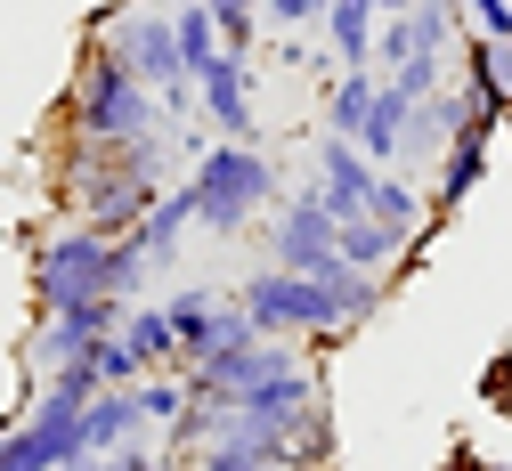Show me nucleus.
I'll list each match as a JSON object with an SVG mask.
<instances>
[{
	"label": "nucleus",
	"mask_w": 512,
	"mask_h": 471,
	"mask_svg": "<svg viewBox=\"0 0 512 471\" xmlns=\"http://www.w3.org/2000/svg\"><path fill=\"white\" fill-rule=\"evenodd\" d=\"M57 471H114V455H74V463H57Z\"/></svg>",
	"instance_id": "nucleus-30"
},
{
	"label": "nucleus",
	"mask_w": 512,
	"mask_h": 471,
	"mask_svg": "<svg viewBox=\"0 0 512 471\" xmlns=\"http://www.w3.org/2000/svg\"><path fill=\"white\" fill-rule=\"evenodd\" d=\"M464 114H472V98H464V82H447V90H431L415 114H407V155H399V171L415 179V171H439V155L456 147V130H464Z\"/></svg>",
	"instance_id": "nucleus-11"
},
{
	"label": "nucleus",
	"mask_w": 512,
	"mask_h": 471,
	"mask_svg": "<svg viewBox=\"0 0 512 471\" xmlns=\"http://www.w3.org/2000/svg\"><path fill=\"white\" fill-rule=\"evenodd\" d=\"M374 0H334V9H326V25H317V33H326V57L342 65V74H350V65H374Z\"/></svg>",
	"instance_id": "nucleus-16"
},
{
	"label": "nucleus",
	"mask_w": 512,
	"mask_h": 471,
	"mask_svg": "<svg viewBox=\"0 0 512 471\" xmlns=\"http://www.w3.org/2000/svg\"><path fill=\"white\" fill-rule=\"evenodd\" d=\"M464 17L480 41H512V0H464Z\"/></svg>",
	"instance_id": "nucleus-27"
},
{
	"label": "nucleus",
	"mask_w": 512,
	"mask_h": 471,
	"mask_svg": "<svg viewBox=\"0 0 512 471\" xmlns=\"http://www.w3.org/2000/svg\"><path fill=\"white\" fill-rule=\"evenodd\" d=\"M326 9H334V0H269V25H277V33H317Z\"/></svg>",
	"instance_id": "nucleus-26"
},
{
	"label": "nucleus",
	"mask_w": 512,
	"mask_h": 471,
	"mask_svg": "<svg viewBox=\"0 0 512 471\" xmlns=\"http://www.w3.org/2000/svg\"><path fill=\"white\" fill-rule=\"evenodd\" d=\"M334 252H342V260H358V268H374V277L407 268V244L382 228L374 212H342V220H334Z\"/></svg>",
	"instance_id": "nucleus-15"
},
{
	"label": "nucleus",
	"mask_w": 512,
	"mask_h": 471,
	"mask_svg": "<svg viewBox=\"0 0 512 471\" xmlns=\"http://www.w3.org/2000/svg\"><path fill=\"white\" fill-rule=\"evenodd\" d=\"M187 228H196V195H187V179H171V187L155 195V212L139 220V244H147V260H171V252L187 244Z\"/></svg>",
	"instance_id": "nucleus-18"
},
{
	"label": "nucleus",
	"mask_w": 512,
	"mask_h": 471,
	"mask_svg": "<svg viewBox=\"0 0 512 471\" xmlns=\"http://www.w3.org/2000/svg\"><path fill=\"white\" fill-rule=\"evenodd\" d=\"M374 65H350V74H334L326 82V139H358L366 130V114H374Z\"/></svg>",
	"instance_id": "nucleus-19"
},
{
	"label": "nucleus",
	"mask_w": 512,
	"mask_h": 471,
	"mask_svg": "<svg viewBox=\"0 0 512 471\" xmlns=\"http://www.w3.org/2000/svg\"><path fill=\"white\" fill-rule=\"evenodd\" d=\"M57 114H66L74 139H155V130H163V98H155L106 41L82 49L74 90H66V106H57Z\"/></svg>",
	"instance_id": "nucleus-3"
},
{
	"label": "nucleus",
	"mask_w": 512,
	"mask_h": 471,
	"mask_svg": "<svg viewBox=\"0 0 512 471\" xmlns=\"http://www.w3.org/2000/svg\"><path fill=\"white\" fill-rule=\"evenodd\" d=\"M480 398H488V407H512V350H496L480 366Z\"/></svg>",
	"instance_id": "nucleus-28"
},
{
	"label": "nucleus",
	"mask_w": 512,
	"mask_h": 471,
	"mask_svg": "<svg viewBox=\"0 0 512 471\" xmlns=\"http://www.w3.org/2000/svg\"><path fill=\"white\" fill-rule=\"evenodd\" d=\"M277 155H261V139H204V155H187V195H196V228L204 236H244L277 204Z\"/></svg>",
	"instance_id": "nucleus-2"
},
{
	"label": "nucleus",
	"mask_w": 512,
	"mask_h": 471,
	"mask_svg": "<svg viewBox=\"0 0 512 471\" xmlns=\"http://www.w3.org/2000/svg\"><path fill=\"white\" fill-rule=\"evenodd\" d=\"M252 57H212L204 74H196V114L212 122V139H261V106H252Z\"/></svg>",
	"instance_id": "nucleus-9"
},
{
	"label": "nucleus",
	"mask_w": 512,
	"mask_h": 471,
	"mask_svg": "<svg viewBox=\"0 0 512 471\" xmlns=\"http://www.w3.org/2000/svg\"><path fill=\"white\" fill-rule=\"evenodd\" d=\"M285 463H293V471H334V415H326V407H309V415L285 431Z\"/></svg>",
	"instance_id": "nucleus-22"
},
{
	"label": "nucleus",
	"mask_w": 512,
	"mask_h": 471,
	"mask_svg": "<svg viewBox=\"0 0 512 471\" xmlns=\"http://www.w3.org/2000/svg\"><path fill=\"white\" fill-rule=\"evenodd\" d=\"M407 114H415V98H399L391 82H374V114H366V130H358V147H366L374 171H399V155H407Z\"/></svg>",
	"instance_id": "nucleus-14"
},
{
	"label": "nucleus",
	"mask_w": 512,
	"mask_h": 471,
	"mask_svg": "<svg viewBox=\"0 0 512 471\" xmlns=\"http://www.w3.org/2000/svg\"><path fill=\"white\" fill-rule=\"evenodd\" d=\"M415 9V0H374V17H407Z\"/></svg>",
	"instance_id": "nucleus-31"
},
{
	"label": "nucleus",
	"mask_w": 512,
	"mask_h": 471,
	"mask_svg": "<svg viewBox=\"0 0 512 471\" xmlns=\"http://www.w3.org/2000/svg\"><path fill=\"white\" fill-rule=\"evenodd\" d=\"M90 366H98L106 390H131V382H139V358H131V342H122V333H106V342L90 350Z\"/></svg>",
	"instance_id": "nucleus-25"
},
{
	"label": "nucleus",
	"mask_w": 512,
	"mask_h": 471,
	"mask_svg": "<svg viewBox=\"0 0 512 471\" xmlns=\"http://www.w3.org/2000/svg\"><path fill=\"white\" fill-rule=\"evenodd\" d=\"M236 301L252 309V325L277 333V342H326V333H350V301L334 285H317V277H293V268H252V277L236 285Z\"/></svg>",
	"instance_id": "nucleus-5"
},
{
	"label": "nucleus",
	"mask_w": 512,
	"mask_h": 471,
	"mask_svg": "<svg viewBox=\"0 0 512 471\" xmlns=\"http://www.w3.org/2000/svg\"><path fill=\"white\" fill-rule=\"evenodd\" d=\"M122 342H131L139 374H163V366H179V333H171L163 301H131V317H122Z\"/></svg>",
	"instance_id": "nucleus-17"
},
{
	"label": "nucleus",
	"mask_w": 512,
	"mask_h": 471,
	"mask_svg": "<svg viewBox=\"0 0 512 471\" xmlns=\"http://www.w3.org/2000/svg\"><path fill=\"white\" fill-rule=\"evenodd\" d=\"M374 179H382V171L366 163L358 139H317V155H309V187H317V204H326L334 220H342V212H366Z\"/></svg>",
	"instance_id": "nucleus-10"
},
{
	"label": "nucleus",
	"mask_w": 512,
	"mask_h": 471,
	"mask_svg": "<svg viewBox=\"0 0 512 471\" xmlns=\"http://www.w3.org/2000/svg\"><path fill=\"white\" fill-rule=\"evenodd\" d=\"M171 9H187V0H171Z\"/></svg>",
	"instance_id": "nucleus-32"
},
{
	"label": "nucleus",
	"mask_w": 512,
	"mask_h": 471,
	"mask_svg": "<svg viewBox=\"0 0 512 471\" xmlns=\"http://www.w3.org/2000/svg\"><path fill=\"white\" fill-rule=\"evenodd\" d=\"M366 212H374L382 228H391L407 252H415L423 236H439V220H431V195H423L407 171H382V179H374V195H366Z\"/></svg>",
	"instance_id": "nucleus-12"
},
{
	"label": "nucleus",
	"mask_w": 512,
	"mask_h": 471,
	"mask_svg": "<svg viewBox=\"0 0 512 471\" xmlns=\"http://www.w3.org/2000/svg\"><path fill=\"white\" fill-rule=\"evenodd\" d=\"M147 244L139 236H98V228H57L33 244V309H66V301H90V293H114V301H139V277H147Z\"/></svg>",
	"instance_id": "nucleus-1"
},
{
	"label": "nucleus",
	"mask_w": 512,
	"mask_h": 471,
	"mask_svg": "<svg viewBox=\"0 0 512 471\" xmlns=\"http://www.w3.org/2000/svg\"><path fill=\"white\" fill-rule=\"evenodd\" d=\"M82 431H90V455H122V447H139L155 423L139 407V382L131 390H98L90 407H82Z\"/></svg>",
	"instance_id": "nucleus-13"
},
{
	"label": "nucleus",
	"mask_w": 512,
	"mask_h": 471,
	"mask_svg": "<svg viewBox=\"0 0 512 471\" xmlns=\"http://www.w3.org/2000/svg\"><path fill=\"white\" fill-rule=\"evenodd\" d=\"M90 41H106V49L163 98V122H187V114H196V74L179 65L171 9H147V0H131V9H106V17L90 25Z\"/></svg>",
	"instance_id": "nucleus-4"
},
{
	"label": "nucleus",
	"mask_w": 512,
	"mask_h": 471,
	"mask_svg": "<svg viewBox=\"0 0 512 471\" xmlns=\"http://www.w3.org/2000/svg\"><path fill=\"white\" fill-rule=\"evenodd\" d=\"M114 471H179V463H171V455H155V447L139 439V447H122V455H114Z\"/></svg>",
	"instance_id": "nucleus-29"
},
{
	"label": "nucleus",
	"mask_w": 512,
	"mask_h": 471,
	"mask_svg": "<svg viewBox=\"0 0 512 471\" xmlns=\"http://www.w3.org/2000/svg\"><path fill=\"white\" fill-rule=\"evenodd\" d=\"M261 252H269V268H293V277H326L334 268V212L317 204V187H301L293 204H277L261 220Z\"/></svg>",
	"instance_id": "nucleus-7"
},
{
	"label": "nucleus",
	"mask_w": 512,
	"mask_h": 471,
	"mask_svg": "<svg viewBox=\"0 0 512 471\" xmlns=\"http://www.w3.org/2000/svg\"><path fill=\"white\" fill-rule=\"evenodd\" d=\"M187 398H196V390H187V374H179V366H163V374H139V407H147V423H155V431L187 415Z\"/></svg>",
	"instance_id": "nucleus-24"
},
{
	"label": "nucleus",
	"mask_w": 512,
	"mask_h": 471,
	"mask_svg": "<svg viewBox=\"0 0 512 471\" xmlns=\"http://www.w3.org/2000/svg\"><path fill=\"white\" fill-rule=\"evenodd\" d=\"M163 317H171V333H179V366H187V358L204 350L220 301H212V285H179V293H163Z\"/></svg>",
	"instance_id": "nucleus-20"
},
{
	"label": "nucleus",
	"mask_w": 512,
	"mask_h": 471,
	"mask_svg": "<svg viewBox=\"0 0 512 471\" xmlns=\"http://www.w3.org/2000/svg\"><path fill=\"white\" fill-rule=\"evenodd\" d=\"M407 57H423V17H415V9L374 25V74H399Z\"/></svg>",
	"instance_id": "nucleus-23"
},
{
	"label": "nucleus",
	"mask_w": 512,
	"mask_h": 471,
	"mask_svg": "<svg viewBox=\"0 0 512 471\" xmlns=\"http://www.w3.org/2000/svg\"><path fill=\"white\" fill-rule=\"evenodd\" d=\"M122 317H131V301H114V293H90V301H66V309H41L33 325V374H57V366H82L106 333H122Z\"/></svg>",
	"instance_id": "nucleus-6"
},
{
	"label": "nucleus",
	"mask_w": 512,
	"mask_h": 471,
	"mask_svg": "<svg viewBox=\"0 0 512 471\" xmlns=\"http://www.w3.org/2000/svg\"><path fill=\"white\" fill-rule=\"evenodd\" d=\"M171 33H179V65H187V74H204L212 57H228V41H220V17L204 9V0L171 9Z\"/></svg>",
	"instance_id": "nucleus-21"
},
{
	"label": "nucleus",
	"mask_w": 512,
	"mask_h": 471,
	"mask_svg": "<svg viewBox=\"0 0 512 471\" xmlns=\"http://www.w3.org/2000/svg\"><path fill=\"white\" fill-rule=\"evenodd\" d=\"M496 139H504V122L496 114H464V130H456V147L439 155V171H431V220L447 228L464 212V195L488 179V155H496Z\"/></svg>",
	"instance_id": "nucleus-8"
}]
</instances>
